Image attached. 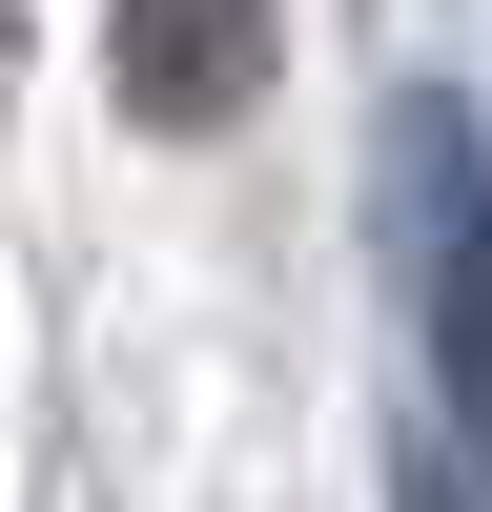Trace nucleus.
Instances as JSON below:
<instances>
[{"mask_svg":"<svg viewBox=\"0 0 492 512\" xmlns=\"http://www.w3.org/2000/svg\"><path fill=\"white\" fill-rule=\"evenodd\" d=\"M369 226H390V308L431 349V410L492 451V123L451 82H410L390 144H369Z\"/></svg>","mask_w":492,"mask_h":512,"instance_id":"obj_1","label":"nucleus"},{"mask_svg":"<svg viewBox=\"0 0 492 512\" xmlns=\"http://www.w3.org/2000/svg\"><path fill=\"white\" fill-rule=\"evenodd\" d=\"M267 41H287V0H103V82L164 144H205V123L267 103Z\"/></svg>","mask_w":492,"mask_h":512,"instance_id":"obj_2","label":"nucleus"},{"mask_svg":"<svg viewBox=\"0 0 492 512\" xmlns=\"http://www.w3.org/2000/svg\"><path fill=\"white\" fill-rule=\"evenodd\" d=\"M390 512H472V492H451V472H410V492H390Z\"/></svg>","mask_w":492,"mask_h":512,"instance_id":"obj_3","label":"nucleus"}]
</instances>
